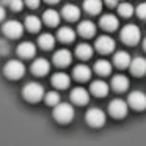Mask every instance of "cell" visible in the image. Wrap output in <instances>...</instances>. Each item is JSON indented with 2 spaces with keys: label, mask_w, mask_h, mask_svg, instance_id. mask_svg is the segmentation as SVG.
<instances>
[{
  "label": "cell",
  "mask_w": 146,
  "mask_h": 146,
  "mask_svg": "<svg viewBox=\"0 0 146 146\" xmlns=\"http://www.w3.org/2000/svg\"><path fill=\"white\" fill-rule=\"evenodd\" d=\"M17 55L21 58H33L36 55V46L30 41H25V42H21L16 49Z\"/></svg>",
  "instance_id": "12"
},
{
  "label": "cell",
  "mask_w": 146,
  "mask_h": 146,
  "mask_svg": "<svg viewBox=\"0 0 146 146\" xmlns=\"http://www.w3.org/2000/svg\"><path fill=\"white\" fill-rule=\"evenodd\" d=\"M111 88L116 93L126 91V90L129 88V79H127L126 76H123V74H116V76H113V79H111Z\"/></svg>",
  "instance_id": "19"
},
{
  "label": "cell",
  "mask_w": 146,
  "mask_h": 146,
  "mask_svg": "<svg viewBox=\"0 0 146 146\" xmlns=\"http://www.w3.org/2000/svg\"><path fill=\"white\" fill-rule=\"evenodd\" d=\"M72 76H74V79L79 80V82H88V80L91 79V69H90V66H86V64H77L72 69Z\"/></svg>",
  "instance_id": "16"
},
{
  "label": "cell",
  "mask_w": 146,
  "mask_h": 146,
  "mask_svg": "<svg viewBox=\"0 0 146 146\" xmlns=\"http://www.w3.org/2000/svg\"><path fill=\"white\" fill-rule=\"evenodd\" d=\"M61 14H63V17L66 21L74 22V21H79L80 10H79V7H76V5H64L63 10H61Z\"/></svg>",
  "instance_id": "22"
},
{
  "label": "cell",
  "mask_w": 146,
  "mask_h": 146,
  "mask_svg": "<svg viewBox=\"0 0 146 146\" xmlns=\"http://www.w3.org/2000/svg\"><path fill=\"white\" fill-rule=\"evenodd\" d=\"M8 7L13 11H21L24 8V0H11L10 3H8Z\"/></svg>",
  "instance_id": "32"
},
{
  "label": "cell",
  "mask_w": 146,
  "mask_h": 146,
  "mask_svg": "<svg viewBox=\"0 0 146 146\" xmlns=\"http://www.w3.org/2000/svg\"><path fill=\"white\" fill-rule=\"evenodd\" d=\"M46 2H47V3H58L60 0H46Z\"/></svg>",
  "instance_id": "38"
},
{
  "label": "cell",
  "mask_w": 146,
  "mask_h": 146,
  "mask_svg": "<svg viewBox=\"0 0 146 146\" xmlns=\"http://www.w3.org/2000/svg\"><path fill=\"white\" fill-rule=\"evenodd\" d=\"M104 2H105V5H107V7H110V8L118 7V0H104Z\"/></svg>",
  "instance_id": "36"
},
{
  "label": "cell",
  "mask_w": 146,
  "mask_h": 146,
  "mask_svg": "<svg viewBox=\"0 0 146 146\" xmlns=\"http://www.w3.org/2000/svg\"><path fill=\"white\" fill-rule=\"evenodd\" d=\"M90 93L96 98H105L108 94V85L104 80H94L90 85Z\"/></svg>",
  "instance_id": "14"
},
{
  "label": "cell",
  "mask_w": 146,
  "mask_h": 146,
  "mask_svg": "<svg viewBox=\"0 0 146 146\" xmlns=\"http://www.w3.org/2000/svg\"><path fill=\"white\" fill-rule=\"evenodd\" d=\"M54 63L57 64V66L60 68H64L68 66V64H71V61H72V55H71V52L68 50V49H60V50H57L54 54Z\"/></svg>",
  "instance_id": "11"
},
{
  "label": "cell",
  "mask_w": 146,
  "mask_h": 146,
  "mask_svg": "<svg viewBox=\"0 0 146 146\" xmlns=\"http://www.w3.org/2000/svg\"><path fill=\"white\" fill-rule=\"evenodd\" d=\"M121 39H123V42L127 46H135V44H138V41L141 39V32H140V29L137 25L127 24V25H124L123 30H121Z\"/></svg>",
  "instance_id": "4"
},
{
  "label": "cell",
  "mask_w": 146,
  "mask_h": 146,
  "mask_svg": "<svg viewBox=\"0 0 146 146\" xmlns=\"http://www.w3.org/2000/svg\"><path fill=\"white\" fill-rule=\"evenodd\" d=\"M3 19H5V8L0 5V22H2Z\"/></svg>",
  "instance_id": "37"
},
{
  "label": "cell",
  "mask_w": 146,
  "mask_h": 146,
  "mask_svg": "<svg viewBox=\"0 0 146 146\" xmlns=\"http://www.w3.org/2000/svg\"><path fill=\"white\" fill-rule=\"evenodd\" d=\"M42 22L49 27H57L60 24V14L55 10H46L42 14Z\"/></svg>",
  "instance_id": "23"
},
{
  "label": "cell",
  "mask_w": 146,
  "mask_h": 146,
  "mask_svg": "<svg viewBox=\"0 0 146 146\" xmlns=\"http://www.w3.org/2000/svg\"><path fill=\"white\" fill-rule=\"evenodd\" d=\"M85 119L90 126L93 127H101L105 124V113L99 107H91L85 113Z\"/></svg>",
  "instance_id": "6"
},
{
  "label": "cell",
  "mask_w": 146,
  "mask_h": 146,
  "mask_svg": "<svg viewBox=\"0 0 146 146\" xmlns=\"http://www.w3.org/2000/svg\"><path fill=\"white\" fill-rule=\"evenodd\" d=\"M44 101H46V104H47V105L55 107V105L60 104V94H58V91H49V93H46Z\"/></svg>",
  "instance_id": "31"
},
{
  "label": "cell",
  "mask_w": 146,
  "mask_h": 146,
  "mask_svg": "<svg viewBox=\"0 0 146 146\" xmlns=\"http://www.w3.org/2000/svg\"><path fill=\"white\" fill-rule=\"evenodd\" d=\"M71 101L77 105H85L90 102V91L82 86H77L71 91Z\"/></svg>",
  "instance_id": "10"
},
{
  "label": "cell",
  "mask_w": 146,
  "mask_h": 146,
  "mask_svg": "<svg viewBox=\"0 0 146 146\" xmlns=\"http://www.w3.org/2000/svg\"><path fill=\"white\" fill-rule=\"evenodd\" d=\"M129 69H130V72H132L133 76H137V77L146 74V58H143V57H135L132 61H130Z\"/></svg>",
  "instance_id": "15"
},
{
  "label": "cell",
  "mask_w": 146,
  "mask_h": 146,
  "mask_svg": "<svg viewBox=\"0 0 146 146\" xmlns=\"http://www.w3.org/2000/svg\"><path fill=\"white\" fill-rule=\"evenodd\" d=\"M2 32L7 38H11V39H16L19 36H22L24 33V25L19 22V21H7L2 27Z\"/></svg>",
  "instance_id": "7"
},
{
  "label": "cell",
  "mask_w": 146,
  "mask_h": 146,
  "mask_svg": "<svg viewBox=\"0 0 146 146\" xmlns=\"http://www.w3.org/2000/svg\"><path fill=\"white\" fill-rule=\"evenodd\" d=\"M24 24H25V29L29 30L30 33H38L39 30H41V25H42L41 19H39L38 16H27Z\"/></svg>",
  "instance_id": "24"
},
{
  "label": "cell",
  "mask_w": 146,
  "mask_h": 146,
  "mask_svg": "<svg viewBox=\"0 0 146 146\" xmlns=\"http://www.w3.org/2000/svg\"><path fill=\"white\" fill-rule=\"evenodd\" d=\"M83 10L88 14H99L102 11V2L101 0H85Z\"/></svg>",
  "instance_id": "26"
},
{
  "label": "cell",
  "mask_w": 146,
  "mask_h": 146,
  "mask_svg": "<svg viewBox=\"0 0 146 146\" xmlns=\"http://www.w3.org/2000/svg\"><path fill=\"white\" fill-rule=\"evenodd\" d=\"M57 36L61 42H72L74 39H76V32H74L71 27H61V29L58 30Z\"/></svg>",
  "instance_id": "28"
},
{
  "label": "cell",
  "mask_w": 146,
  "mask_h": 146,
  "mask_svg": "<svg viewBox=\"0 0 146 146\" xmlns=\"http://www.w3.org/2000/svg\"><path fill=\"white\" fill-rule=\"evenodd\" d=\"M76 55L80 58V60H88V58L93 57V47L86 42H80L76 47Z\"/></svg>",
  "instance_id": "27"
},
{
  "label": "cell",
  "mask_w": 146,
  "mask_h": 146,
  "mask_svg": "<svg viewBox=\"0 0 146 146\" xmlns=\"http://www.w3.org/2000/svg\"><path fill=\"white\" fill-rule=\"evenodd\" d=\"M69 82H71V79L66 72H55L54 76H52V85L57 90L68 88V86H69Z\"/></svg>",
  "instance_id": "20"
},
{
  "label": "cell",
  "mask_w": 146,
  "mask_h": 146,
  "mask_svg": "<svg viewBox=\"0 0 146 146\" xmlns=\"http://www.w3.org/2000/svg\"><path fill=\"white\" fill-rule=\"evenodd\" d=\"M127 111H129V104L126 101H123V99H113L108 104V113L113 118H116V119L124 118L127 115Z\"/></svg>",
  "instance_id": "5"
},
{
  "label": "cell",
  "mask_w": 146,
  "mask_h": 146,
  "mask_svg": "<svg viewBox=\"0 0 146 146\" xmlns=\"http://www.w3.org/2000/svg\"><path fill=\"white\" fill-rule=\"evenodd\" d=\"M77 32H79V35L83 36V38H91V36H94V33H96V25L91 22V21H83V22L79 24Z\"/></svg>",
  "instance_id": "21"
},
{
  "label": "cell",
  "mask_w": 146,
  "mask_h": 146,
  "mask_svg": "<svg viewBox=\"0 0 146 146\" xmlns=\"http://www.w3.org/2000/svg\"><path fill=\"white\" fill-rule=\"evenodd\" d=\"M22 96L29 102H38L44 98V88L38 82H29L22 88Z\"/></svg>",
  "instance_id": "2"
},
{
  "label": "cell",
  "mask_w": 146,
  "mask_h": 146,
  "mask_svg": "<svg viewBox=\"0 0 146 146\" xmlns=\"http://www.w3.org/2000/svg\"><path fill=\"white\" fill-rule=\"evenodd\" d=\"M38 44H39V47L44 49V50H50L55 46V36L50 35V33H42L38 38Z\"/></svg>",
  "instance_id": "25"
},
{
  "label": "cell",
  "mask_w": 146,
  "mask_h": 146,
  "mask_svg": "<svg viewBox=\"0 0 146 146\" xmlns=\"http://www.w3.org/2000/svg\"><path fill=\"white\" fill-rule=\"evenodd\" d=\"M3 74L11 80H17L25 74V64L21 60H10L3 66Z\"/></svg>",
  "instance_id": "3"
},
{
  "label": "cell",
  "mask_w": 146,
  "mask_h": 146,
  "mask_svg": "<svg viewBox=\"0 0 146 146\" xmlns=\"http://www.w3.org/2000/svg\"><path fill=\"white\" fill-rule=\"evenodd\" d=\"M50 71V63H49L46 58H36L32 64V72L35 76H46V74Z\"/></svg>",
  "instance_id": "13"
},
{
  "label": "cell",
  "mask_w": 146,
  "mask_h": 146,
  "mask_svg": "<svg viewBox=\"0 0 146 146\" xmlns=\"http://www.w3.org/2000/svg\"><path fill=\"white\" fill-rule=\"evenodd\" d=\"M8 50H10V47H8V44L3 41V39H0V55H5V54H8Z\"/></svg>",
  "instance_id": "35"
},
{
  "label": "cell",
  "mask_w": 146,
  "mask_h": 146,
  "mask_svg": "<svg viewBox=\"0 0 146 146\" xmlns=\"http://www.w3.org/2000/svg\"><path fill=\"white\" fill-rule=\"evenodd\" d=\"M137 16L140 17V19L146 21V2H143V3H140L138 7H137Z\"/></svg>",
  "instance_id": "33"
},
{
  "label": "cell",
  "mask_w": 146,
  "mask_h": 146,
  "mask_svg": "<svg viewBox=\"0 0 146 146\" xmlns=\"http://www.w3.org/2000/svg\"><path fill=\"white\" fill-rule=\"evenodd\" d=\"M143 49H145V52H146V38L143 39Z\"/></svg>",
  "instance_id": "39"
},
{
  "label": "cell",
  "mask_w": 146,
  "mask_h": 146,
  "mask_svg": "<svg viewBox=\"0 0 146 146\" xmlns=\"http://www.w3.org/2000/svg\"><path fill=\"white\" fill-rule=\"evenodd\" d=\"M115 39L110 38L107 35H102L96 39V50L101 52V54H110L115 50Z\"/></svg>",
  "instance_id": "9"
},
{
  "label": "cell",
  "mask_w": 146,
  "mask_h": 146,
  "mask_svg": "<svg viewBox=\"0 0 146 146\" xmlns=\"http://www.w3.org/2000/svg\"><path fill=\"white\" fill-rule=\"evenodd\" d=\"M94 71L99 76H108L111 74V63L107 60H98L94 63Z\"/></svg>",
  "instance_id": "29"
},
{
  "label": "cell",
  "mask_w": 146,
  "mask_h": 146,
  "mask_svg": "<svg viewBox=\"0 0 146 146\" xmlns=\"http://www.w3.org/2000/svg\"><path fill=\"white\" fill-rule=\"evenodd\" d=\"M52 115H54V119L55 121L66 124V123H69V121L74 119L76 111H74V107L71 104H68V102H60L58 105H55V107H54Z\"/></svg>",
  "instance_id": "1"
},
{
  "label": "cell",
  "mask_w": 146,
  "mask_h": 146,
  "mask_svg": "<svg viewBox=\"0 0 146 146\" xmlns=\"http://www.w3.org/2000/svg\"><path fill=\"white\" fill-rule=\"evenodd\" d=\"M130 61H132L130 55L127 54V52H124V50H119V52H116V54L113 55V64L116 68H119V69H126V68H129Z\"/></svg>",
  "instance_id": "17"
},
{
  "label": "cell",
  "mask_w": 146,
  "mask_h": 146,
  "mask_svg": "<svg viewBox=\"0 0 146 146\" xmlns=\"http://www.w3.org/2000/svg\"><path fill=\"white\" fill-rule=\"evenodd\" d=\"M99 24H101V27L104 30H107V32H115V30L118 29V25H119L118 17L113 16V14H104V16L101 17V21H99Z\"/></svg>",
  "instance_id": "18"
},
{
  "label": "cell",
  "mask_w": 146,
  "mask_h": 146,
  "mask_svg": "<svg viewBox=\"0 0 146 146\" xmlns=\"http://www.w3.org/2000/svg\"><path fill=\"white\" fill-rule=\"evenodd\" d=\"M127 104L133 110H145L146 108V94L143 91H132L127 96Z\"/></svg>",
  "instance_id": "8"
},
{
  "label": "cell",
  "mask_w": 146,
  "mask_h": 146,
  "mask_svg": "<svg viewBox=\"0 0 146 146\" xmlns=\"http://www.w3.org/2000/svg\"><path fill=\"white\" fill-rule=\"evenodd\" d=\"M116 8H118V14H119L121 17H130L133 14V7L130 3H127V2L119 3Z\"/></svg>",
  "instance_id": "30"
},
{
  "label": "cell",
  "mask_w": 146,
  "mask_h": 146,
  "mask_svg": "<svg viewBox=\"0 0 146 146\" xmlns=\"http://www.w3.org/2000/svg\"><path fill=\"white\" fill-rule=\"evenodd\" d=\"M24 3L29 8H38L39 3H41V0H24Z\"/></svg>",
  "instance_id": "34"
}]
</instances>
